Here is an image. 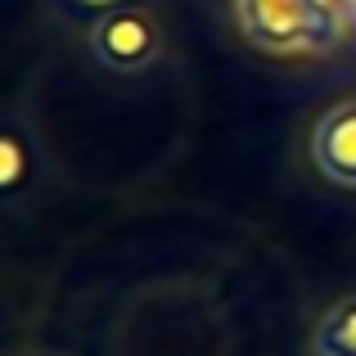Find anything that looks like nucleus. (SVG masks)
Masks as SVG:
<instances>
[{
  "instance_id": "nucleus-1",
  "label": "nucleus",
  "mask_w": 356,
  "mask_h": 356,
  "mask_svg": "<svg viewBox=\"0 0 356 356\" xmlns=\"http://www.w3.org/2000/svg\"><path fill=\"white\" fill-rule=\"evenodd\" d=\"M239 32L261 54H325L348 41L343 9L334 0H235Z\"/></svg>"
},
{
  "instance_id": "nucleus-2",
  "label": "nucleus",
  "mask_w": 356,
  "mask_h": 356,
  "mask_svg": "<svg viewBox=\"0 0 356 356\" xmlns=\"http://www.w3.org/2000/svg\"><path fill=\"white\" fill-rule=\"evenodd\" d=\"M86 45L99 68L118 72V77H136V72L154 68V59L163 54V27L140 5H113L90 23Z\"/></svg>"
},
{
  "instance_id": "nucleus-3",
  "label": "nucleus",
  "mask_w": 356,
  "mask_h": 356,
  "mask_svg": "<svg viewBox=\"0 0 356 356\" xmlns=\"http://www.w3.org/2000/svg\"><path fill=\"white\" fill-rule=\"evenodd\" d=\"M312 163L343 190H356V99L330 104L312 127Z\"/></svg>"
},
{
  "instance_id": "nucleus-4",
  "label": "nucleus",
  "mask_w": 356,
  "mask_h": 356,
  "mask_svg": "<svg viewBox=\"0 0 356 356\" xmlns=\"http://www.w3.org/2000/svg\"><path fill=\"white\" fill-rule=\"evenodd\" d=\"M32 176V131L18 118L5 122V136H0V185H5V199H14L18 190Z\"/></svg>"
},
{
  "instance_id": "nucleus-5",
  "label": "nucleus",
  "mask_w": 356,
  "mask_h": 356,
  "mask_svg": "<svg viewBox=\"0 0 356 356\" xmlns=\"http://www.w3.org/2000/svg\"><path fill=\"white\" fill-rule=\"evenodd\" d=\"M312 348L316 356H356V298H343L321 316Z\"/></svg>"
},
{
  "instance_id": "nucleus-6",
  "label": "nucleus",
  "mask_w": 356,
  "mask_h": 356,
  "mask_svg": "<svg viewBox=\"0 0 356 356\" xmlns=\"http://www.w3.org/2000/svg\"><path fill=\"white\" fill-rule=\"evenodd\" d=\"M343 27H348V41H356V9H343Z\"/></svg>"
},
{
  "instance_id": "nucleus-7",
  "label": "nucleus",
  "mask_w": 356,
  "mask_h": 356,
  "mask_svg": "<svg viewBox=\"0 0 356 356\" xmlns=\"http://www.w3.org/2000/svg\"><path fill=\"white\" fill-rule=\"evenodd\" d=\"M77 5H86V9H113L118 0H77Z\"/></svg>"
},
{
  "instance_id": "nucleus-8",
  "label": "nucleus",
  "mask_w": 356,
  "mask_h": 356,
  "mask_svg": "<svg viewBox=\"0 0 356 356\" xmlns=\"http://www.w3.org/2000/svg\"><path fill=\"white\" fill-rule=\"evenodd\" d=\"M339 9H356V0H339Z\"/></svg>"
},
{
  "instance_id": "nucleus-9",
  "label": "nucleus",
  "mask_w": 356,
  "mask_h": 356,
  "mask_svg": "<svg viewBox=\"0 0 356 356\" xmlns=\"http://www.w3.org/2000/svg\"><path fill=\"white\" fill-rule=\"evenodd\" d=\"M334 5H339V0H334Z\"/></svg>"
}]
</instances>
